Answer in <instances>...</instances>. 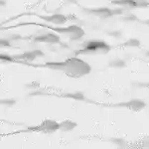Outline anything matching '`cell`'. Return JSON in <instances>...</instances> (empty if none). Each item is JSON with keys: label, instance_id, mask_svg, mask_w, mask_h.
<instances>
[{"label": "cell", "instance_id": "obj_11", "mask_svg": "<svg viewBox=\"0 0 149 149\" xmlns=\"http://www.w3.org/2000/svg\"><path fill=\"white\" fill-rule=\"evenodd\" d=\"M78 127V122L72 119H64L60 122V130L63 132H72Z\"/></svg>", "mask_w": 149, "mask_h": 149}, {"label": "cell", "instance_id": "obj_23", "mask_svg": "<svg viewBox=\"0 0 149 149\" xmlns=\"http://www.w3.org/2000/svg\"><path fill=\"white\" fill-rule=\"evenodd\" d=\"M140 22L142 23L144 26L149 28V19H145V20H142V21H140Z\"/></svg>", "mask_w": 149, "mask_h": 149}, {"label": "cell", "instance_id": "obj_9", "mask_svg": "<svg viewBox=\"0 0 149 149\" xmlns=\"http://www.w3.org/2000/svg\"><path fill=\"white\" fill-rule=\"evenodd\" d=\"M34 41L37 43H44V44L49 45H56L61 42V37L56 32H48L36 36Z\"/></svg>", "mask_w": 149, "mask_h": 149}, {"label": "cell", "instance_id": "obj_21", "mask_svg": "<svg viewBox=\"0 0 149 149\" xmlns=\"http://www.w3.org/2000/svg\"><path fill=\"white\" fill-rule=\"evenodd\" d=\"M40 86V84L38 81H31V83H27L24 85V88H27V90L31 91H37Z\"/></svg>", "mask_w": 149, "mask_h": 149}, {"label": "cell", "instance_id": "obj_4", "mask_svg": "<svg viewBox=\"0 0 149 149\" xmlns=\"http://www.w3.org/2000/svg\"><path fill=\"white\" fill-rule=\"evenodd\" d=\"M42 26L47 29H50L51 31H54V32L58 33V34L66 35L72 41L81 40V38H84V36L86 34L84 29L78 25H70L68 27H58V26H56V27H54V26L50 27V26L43 25L42 24Z\"/></svg>", "mask_w": 149, "mask_h": 149}, {"label": "cell", "instance_id": "obj_14", "mask_svg": "<svg viewBox=\"0 0 149 149\" xmlns=\"http://www.w3.org/2000/svg\"><path fill=\"white\" fill-rule=\"evenodd\" d=\"M121 21L125 23H134V22H140L141 20H139L137 15L133 13H125L123 15H121Z\"/></svg>", "mask_w": 149, "mask_h": 149}, {"label": "cell", "instance_id": "obj_19", "mask_svg": "<svg viewBox=\"0 0 149 149\" xmlns=\"http://www.w3.org/2000/svg\"><path fill=\"white\" fill-rule=\"evenodd\" d=\"M0 61H1L2 64H10L15 61V59H14L13 56H10V55L1 54L0 55Z\"/></svg>", "mask_w": 149, "mask_h": 149}, {"label": "cell", "instance_id": "obj_15", "mask_svg": "<svg viewBox=\"0 0 149 149\" xmlns=\"http://www.w3.org/2000/svg\"><path fill=\"white\" fill-rule=\"evenodd\" d=\"M109 141L113 144L114 146L119 148H124L127 146V141L122 137H112L109 139Z\"/></svg>", "mask_w": 149, "mask_h": 149}, {"label": "cell", "instance_id": "obj_2", "mask_svg": "<svg viewBox=\"0 0 149 149\" xmlns=\"http://www.w3.org/2000/svg\"><path fill=\"white\" fill-rule=\"evenodd\" d=\"M110 49V45L105 41L91 40L86 43L83 49L77 52V55H105Z\"/></svg>", "mask_w": 149, "mask_h": 149}, {"label": "cell", "instance_id": "obj_10", "mask_svg": "<svg viewBox=\"0 0 149 149\" xmlns=\"http://www.w3.org/2000/svg\"><path fill=\"white\" fill-rule=\"evenodd\" d=\"M45 56L44 52L40 49H34V50H31V51H26L22 53L20 55H15L14 59L15 60H24L26 62H34L37 58H43Z\"/></svg>", "mask_w": 149, "mask_h": 149}, {"label": "cell", "instance_id": "obj_8", "mask_svg": "<svg viewBox=\"0 0 149 149\" xmlns=\"http://www.w3.org/2000/svg\"><path fill=\"white\" fill-rule=\"evenodd\" d=\"M37 17H39L40 19H42L43 21H45L46 23L53 24V25L60 26V25H65L68 22L69 18L66 15L61 13H54L51 15H37Z\"/></svg>", "mask_w": 149, "mask_h": 149}, {"label": "cell", "instance_id": "obj_26", "mask_svg": "<svg viewBox=\"0 0 149 149\" xmlns=\"http://www.w3.org/2000/svg\"><path fill=\"white\" fill-rule=\"evenodd\" d=\"M148 1H149V0H148Z\"/></svg>", "mask_w": 149, "mask_h": 149}, {"label": "cell", "instance_id": "obj_5", "mask_svg": "<svg viewBox=\"0 0 149 149\" xmlns=\"http://www.w3.org/2000/svg\"><path fill=\"white\" fill-rule=\"evenodd\" d=\"M28 130L32 132H40V133L44 134H52L60 130V122L54 120V119L46 118L41 122L39 125L31 127Z\"/></svg>", "mask_w": 149, "mask_h": 149}, {"label": "cell", "instance_id": "obj_16", "mask_svg": "<svg viewBox=\"0 0 149 149\" xmlns=\"http://www.w3.org/2000/svg\"><path fill=\"white\" fill-rule=\"evenodd\" d=\"M123 46L127 48H138L141 46V41L138 38H130L123 43Z\"/></svg>", "mask_w": 149, "mask_h": 149}, {"label": "cell", "instance_id": "obj_20", "mask_svg": "<svg viewBox=\"0 0 149 149\" xmlns=\"http://www.w3.org/2000/svg\"><path fill=\"white\" fill-rule=\"evenodd\" d=\"M132 86H134L135 88H149V81H133V83H132Z\"/></svg>", "mask_w": 149, "mask_h": 149}, {"label": "cell", "instance_id": "obj_3", "mask_svg": "<svg viewBox=\"0 0 149 149\" xmlns=\"http://www.w3.org/2000/svg\"><path fill=\"white\" fill-rule=\"evenodd\" d=\"M83 11L86 14L91 16H95V17L102 19H109L113 16H121L124 14V9L117 7V8H109L107 6L102 7H85Z\"/></svg>", "mask_w": 149, "mask_h": 149}, {"label": "cell", "instance_id": "obj_24", "mask_svg": "<svg viewBox=\"0 0 149 149\" xmlns=\"http://www.w3.org/2000/svg\"><path fill=\"white\" fill-rule=\"evenodd\" d=\"M0 5H1V7H4L7 5V1L6 0H0Z\"/></svg>", "mask_w": 149, "mask_h": 149}, {"label": "cell", "instance_id": "obj_18", "mask_svg": "<svg viewBox=\"0 0 149 149\" xmlns=\"http://www.w3.org/2000/svg\"><path fill=\"white\" fill-rule=\"evenodd\" d=\"M122 31L121 30H118V29H116V30H110L107 32V36H109L110 38H113V39H121L122 38Z\"/></svg>", "mask_w": 149, "mask_h": 149}, {"label": "cell", "instance_id": "obj_12", "mask_svg": "<svg viewBox=\"0 0 149 149\" xmlns=\"http://www.w3.org/2000/svg\"><path fill=\"white\" fill-rule=\"evenodd\" d=\"M127 67L125 60L121 59V58H115L112 59L111 61L109 62V68L115 69V70H122L125 69Z\"/></svg>", "mask_w": 149, "mask_h": 149}, {"label": "cell", "instance_id": "obj_22", "mask_svg": "<svg viewBox=\"0 0 149 149\" xmlns=\"http://www.w3.org/2000/svg\"><path fill=\"white\" fill-rule=\"evenodd\" d=\"M0 47L1 48H11L12 47L11 40L1 38V39H0Z\"/></svg>", "mask_w": 149, "mask_h": 149}, {"label": "cell", "instance_id": "obj_17", "mask_svg": "<svg viewBox=\"0 0 149 149\" xmlns=\"http://www.w3.org/2000/svg\"><path fill=\"white\" fill-rule=\"evenodd\" d=\"M17 103V100L15 98H12V97H6V98H2L0 100V104L2 107H5L7 109H10V107H13L16 105Z\"/></svg>", "mask_w": 149, "mask_h": 149}, {"label": "cell", "instance_id": "obj_13", "mask_svg": "<svg viewBox=\"0 0 149 149\" xmlns=\"http://www.w3.org/2000/svg\"><path fill=\"white\" fill-rule=\"evenodd\" d=\"M63 97L66 98H71V100H74L76 102H86V95L81 92H74V93H65V95H62Z\"/></svg>", "mask_w": 149, "mask_h": 149}, {"label": "cell", "instance_id": "obj_7", "mask_svg": "<svg viewBox=\"0 0 149 149\" xmlns=\"http://www.w3.org/2000/svg\"><path fill=\"white\" fill-rule=\"evenodd\" d=\"M111 4L120 8L136 9L149 6V1L148 0H112Z\"/></svg>", "mask_w": 149, "mask_h": 149}, {"label": "cell", "instance_id": "obj_25", "mask_svg": "<svg viewBox=\"0 0 149 149\" xmlns=\"http://www.w3.org/2000/svg\"><path fill=\"white\" fill-rule=\"evenodd\" d=\"M144 56L149 59V50H146V51L144 52Z\"/></svg>", "mask_w": 149, "mask_h": 149}, {"label": "cell", "instance_id": "obj_1", "mask_svg": "<svg viewBox=\"0 0 149 149\" xmlns=\"http://www.w3.org/2000/svg\"><path fill=\"white\" fill-rule=\"evenodd\" d=\"M43 67L63 72L73 78H81V77L86 76L92 71V67L90 65L78 58H71L67 61L60 62V63H47Z\"/></svg>", "mask_w": 149, "mask_h": 149}, {"label": "cell", "instance_id": "obj_6", "mask_svg": "<svg viewBox=\"0 0 149 149\" xmlns=\"http://www.w3.org/2000/svg\"><path fill=\"white\" fill-rule=\"evenodd\" d=\"M146 105L147 104H146V102L143 100H140V98H132V100H129L127 102L114 103V104L110 105V107H117V109H126L133 112H139L145 109Z\"/></svg>", "mask_w": 149, "mask_h": 149}]
</instances>
